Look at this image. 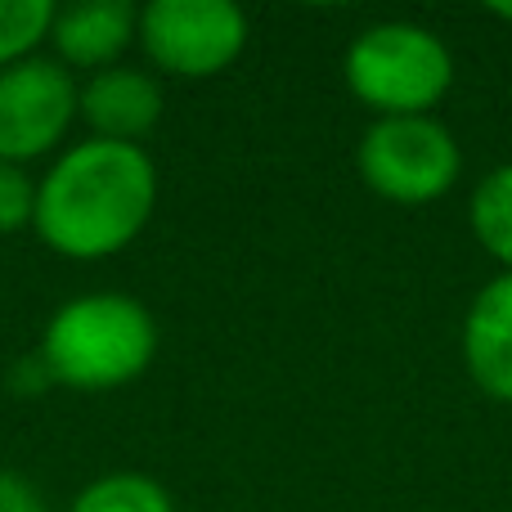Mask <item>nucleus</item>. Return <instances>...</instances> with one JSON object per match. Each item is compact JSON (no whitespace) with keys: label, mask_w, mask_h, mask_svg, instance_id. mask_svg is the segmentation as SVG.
Segmentation results:
<instances>
[{"label":"nucleus","mask_w":512,"mask_h":512,"mask_svg":"<svg viewBox=\"0 0 512 512\" xmlns=\"http://www.w3.org/2000/svg\"><path fill=\"white\" fill-rule=\"evenodd\" d=\"M158 207V167L144 144H68L36 180L32 230L63 261H108L131 248Z\"/></svg>","instance_id":"1"},{"label":"nucleus","mask_w":512,"mask_h":512,"mask_svg":"<svg viewBox=\"0 0 512 512\" xmlns=\"http://www.w3.org/2000/svg\"><path fill=\"white\" fill-rule=\"evenodd\" d=\"M36 355L54 387L117 391L153 364L158 324L126 292H81L50 315Z\"/></svg>","instance_id":"2"},{"label":"nucleus","mask_w":512,"mask_h":512,"mask_svg":"<svg viewBox=\"0 0 512 512\" xmlns=\"http://www.w3.org/2000/svg\"><path fill=\"white\" fill-rule=\"evenodd\" d=\"M342 77L373 117H432L454 86V54L432 27L387 18L355 32Z\"/></svg>","instance_id":"3"},{"label":"nucleus","mask_w":512,"mask_h":512,"mask_svg":"<svg viewBox=\"0 0 512 512\" xmlns=\"http://www.w3.org/2000/svg\"><path fill=\"white\" fill-rule=\"evenodd\" d=\"M355 171L378 198L423 207L463 176V149L441 117H373L355 144Z\"/></svg>","instance_id":"4"},{"label":"nucleus","mask_w":512,"mask_h":512,"mask_svg":"<svg viewBox=\"0 0 512 512\" xmlns=\"http://www.w3.org/2000/svg\"><path fill=\"white\" fill-rule=\"evenodd\" d=\"M252 23L234 0H149L140 9L135 45L167 77H221L248 50Z\"/></svg>","instance_id":"5"},{"label":"nucleus","mask_w":512,"mask_h":512,"mask_svg":"<svg viewBox=\"0 0 512 512\" xmlns=\"http://www.w3.org/2000/svg\"><path fill=\"white\" fill-rule=\"evenodd\" d=\"M77 95V77L54 54H32L0 72V162L59 158L77 126Z\"/></svg>","instance_id":"6"},{"label":"nucleus","mask_w":512,"mask_h":512,"mask_svg":"<svg viewBox=\"0 0 512 512\" xmlns=\"http://www.w3.org/2000/svg\"><path fill=\"white\" fill-rule=\"evenodd\" d=\"M140 32V9L131 0H81V5H54L50 45L54 59L68 72H104L117 68Z\"/></svg>","instance_id":"7"},{"label":"nucleus","mask_w":512,"mask_h":512,"mask_svg":"<svg viewBox=\"0 0 512 512\" xmlns=\"http://www.w3.org/2000/svg\"><path fill=\"white\" fill-rule=\"evenodd\" d=\"M77 117L90 126L95 140L140 144L162 122V86L144 68H104L81 81Z\"/></svg>","instance_id":"8"},{"label":"nucleus","mask_w":512,"mask_h":512,"mask_svg":"<svg viewBox=\"0 0 512 512\" xmlns=\"http://www.w3.org/2000/svg\"><path fill=\"white\" fill-rule=\"evenodd\" d=\"M459 355L481 396L512 405V274L499 270L463 315Z\"/></svg>","instance_id":"9"},{"label":"nucleus","mask_w":512,"mask_h":512,"mask_svg":"<svg viewBox=\"0 0 512 512\" xmlns=\"http://www.w3.org/2000/svg\"><path fill=\"white\" fill-rule=\"evenodd\" d=\"M468 225L481 252L512 274V162H499L477 180L468 203Z\"/></svg>","instance_id":"10"},{"label":"nucleus","mask_w":512,"mask_h":512,"mask_svg":"<svg viewBox=\"0 0 512 512\" xmlns=\"http://www.w3.org/2000/svg\"><path fill=\"white\" fill-rule=\"evenodd\" d=\"M68 512H176V499L167 495V486L144 472H108L95 477Z\"/></svg>","instance_id":"11"},{"label":"nucleus","mask_w":512,"mask_h":512,"mask_svg":"<svg viewBox=\"0 0 512 512\" xmlns=\"http://www.w3.org/2000/svg\"><path fill=\"white\" fill-rule=\"evenodd\" d=\"M54 0H0V72L41 54L50 41Z\"/></svg>","instance_id":"12"},{"label":"nucleus","mask_w":512,"mask_h":512,"mask_svg":"<svg viewBox=\"0 0 512 512\" xmlns=\"http://www.w3.org/2000/svg\"><path fill=\"white\" fill-rule=\"evenodd\" d=\"M36 212V176H27V167L0 162V234L32 230Z\"/></svg>","instance_id":"13"},{"label":"nucleus","mask_w":512,"mask_h":512,"mask_svg":"<svg viewBox=\"0 0 512 512\" xmlns=\"http://www.w3.org/2000/svg\"><path fill=\"white\" fill-rule=\"evenodd\" d=\"M0 512H45V504L32 490V481H23L18 472L0 468Z\"/></svg>","instance_id":"14"},{"label":"nucleus","mask_w":512,"mask_h":512,"mask_svg":"<svg viewBox=\"0 0 512 512\" xmlns=\"http://www.w3.org/2000/svg\"><path fill=\"white\" fill-rule=\"evenodd\" d=\"M490 14H495L499 23H508V27H512V0H508V5H490Z\"/></svg>","instance_id":"15"}]
</instances>
